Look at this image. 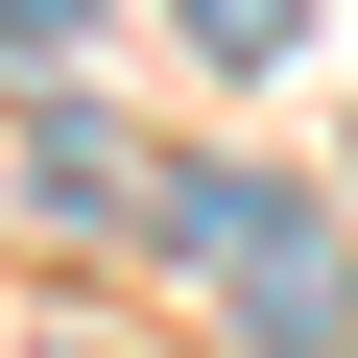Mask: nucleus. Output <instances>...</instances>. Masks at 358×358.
Returning a JSON list of instances; mask_svg holds the SVG:
<instances>
[{"label":"nucleus","instance_id":"nucleus-1","mask_svg":"<svg viewBox=\"0 0 358 358\" xmlns=\"http://www.w3.org/2000/svg\"><path fill=\"white\" fill-rule=\"evenodd\" d=\"M167 263H192V287H215L263 358H334V334H358V287L310 263V215L263 192V167H167Z\"/></svg>","mask_w":358,"mask_h":358},{"label":"nucleus","instance_id":"nucleus-2","mask_svg":"<svg viewBox=\"0 0 358 358\" xmlns=\"http://www.w3.org/2000/svg\"><path fill=\"white\" fill-rule=\"evenodd\" d=\"M192 24H215V72H263V48H287V0H192Z\"/></svg>","mask_w":358,"mask_h":358}]
</instances>
